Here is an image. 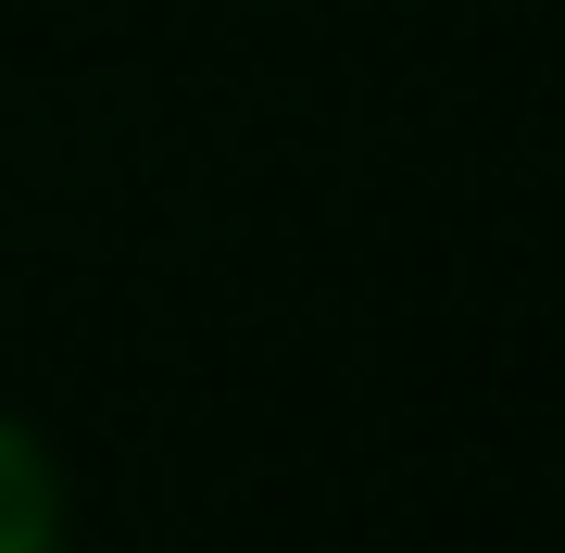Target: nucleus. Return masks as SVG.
Here are the masks:
<instances>
[{"label":"nucleus","mask_w":565,"mask_h":553,"mask_svg":"<svg viewBox=\"0 0 565 553\" xmlns=\"http://www.w3.org/2000/svg\"><path fill=\"white\" fill-rule=\"evenodd\" d=\"M0 553H63V491H51V453L0 415Z\"/></svg>","instance_id":"obj_1"}]
</instances>
